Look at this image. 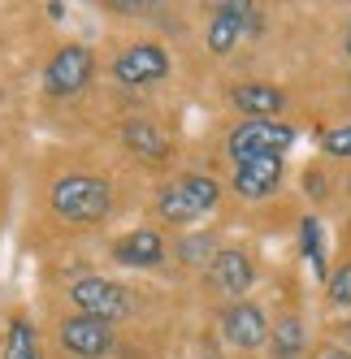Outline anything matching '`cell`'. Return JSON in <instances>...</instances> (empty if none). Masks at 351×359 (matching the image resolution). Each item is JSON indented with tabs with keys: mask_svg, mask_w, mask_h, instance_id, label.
<instances>
[{
	"mask_svg": "<svg viewBox=\"0 0 351 359\" xmlns=\"http://www.w3.org/2000/svg\"><path fill=\"white\" fill-rule=\"evenodd\" d=\"M53 212L69 225H95V221H105L109 208H113V191L105 177H95V173H65L53 182Z\"/></svg>",
	"mask_w": 351,
	"mask_h": 359,
	"instance_id": "cell-1",
	"label": "cell"
},
{
	"mask_svg": "<svg viewBox=\"0 0 351 359\" xmlns=\"http://www.w3.org/2000/svg\"><path fill=\"white\" fill-rule=\"evenodd\" d=\"M217 195L221 191L208 173H183L173 182H165V191L157 195V212L169 225H191V221H199L204 212L217 208Z\"/></svg>",
	"mask_w": 351,
	"mask_h": 359,
	"instance_id": "cell-2",
	"label": "cell"
},
{
	"mask_svg": "<svg viewBox=\"0 0 351 359\" xmlns=\"http://www.w3.org/2000/svg\"><path fill=\"white\" fill-rule=\"evenodd\" d=\"M295 143V130L286 121H239L230 130V143H225V151H230V161L243 165V161H256V156H282V151Z\"/></svg>",
	"mask_w": 351,
	"mask_h": 359,
	"instance_id": "cell-3",
	"label": "cell"
},
{
	"mask_svg": "<svg viewBox=\"0 0 351 359\" xmlns=\"http://www.w3.org/2000/svg\"><path fill=\"white\" fill-rule=\"evenodd\" d=\"M95 74V57L87 43H65L44 65V91L48 95H79Z\"/></svg>",
	"mask_w": 351,
	"mask_h": 359,
	"instance_id": "cell-4",
	"label": "cell"
},
{
	"mask_svg": "<svg viewBox=\"0 0 351 359\" xmlns=\"http://www.w3.org/2000/svg\"><path fill=\"white\" fill-rule=\"evenodd\" d=\"M69 299H74V307H79L83 316H95L105 325H113V320H121L131 312L126 290H121L117 281H109V277H79L69 286Z\"/></svg>",
	"mask_w": 351,
	"mask_h": 359,
	"instance_id": "cell-5",
	"label": "cell"
},
{
	"mask_svg": "<svg viewBox=\"0 0 351 359\" xmlns=\"http://www.w3.org/2000/svg\"><path fill=\"white\" fill-rule=\"evenodd\" d=\"M169 74V53L161 43H131L126 53L113 61V79L121 87H152Z\"/></svg>",
	"mask_w": 351,
	"mask_h": 359,
	"instance_id": "cell-6",
	"label": "cell"
},
{
	"mask_svg": "<svg viewBox=\"0 0 351 359\" xmlns=\"http://www.w3.org/2000/svg\"><path fill=\"white\" fill-rule=\"evenodd\" d=\"M61 346L79 359H100V355L113 351V325L74 312L69 320H61Z\"/></svg>",
	"mask_w": 351,
	"mask_h": 359,
	"instance_id": "cell-7",
	"label": "cell"
},
{
	"mask_svg": "<svg viewBox=\"0 0 351 359\" xmlns=\"http://www.w3.org/2000/svg\"><path fill=\"white\" fill-rule=\"evenodd\" d=\"M221 333H225V342H230V346H243V351L265 346V338H269L265 307H256V303H230L221 312Z\"/></svg>",
	"mask_w": 351,
	"mask_h": 359,
	"instance_id": "cell-8",
	"label": "cell"
},
{
	"mask_svg": "<svg viewBox=\"0 0 351 359\" xmlns=\"http://www.w3.org/2000/svg\"><path fill=\"white\" fill-rule=\"evenodd\" d=\"M208 281H213V290H221V294H247L252 281H256V269H252V260H247V251L221 247L213 255V264H208Z\"/></svg>",
	"mask_w": 351,
	"mask_h": 359,
	"instance_id": "cell-9",
	"label": "cell"
},
{
	"mask_svg": "<svg viewBox=\"0 0 351 359\" xmlns=\"http://www.w3.org/2000/svg\"><path fill=\"white\" fill-rule=\"evenodd\" d=\"M252 13H256V5H247V0L217 5V13H213V22H208V53H217V57L230 53V48L243 39V31H247V22H252Z\"/></svg>",
	"mask_w": 351,
	"mask_h": 359,
	"instance_id": "cell-10",
	"label": "cell"
},
{
	"mask_svg": "<svg viewBox=\"0 0 351 359\" xmlns=\"http://www.w3.org/2000/svg\"><path fill=\"white\" fill-rule=\"evenodd\" d=\"M282 187V156H256L234 165V191L243 199H265Z\"/></svg>",
	"mask_w": 351,
	"mask_h": 359,
	"instance_id": "cell-11",
	"label": "cell"
},
{
	"mask_svg": "<svg viewBox=\"0 0 351 359\" xmlns=\"http://www.w3.org/2000/svg\"><path fill=\"white\" fill-rule=\"evenodd\" d=\"M113 260L126 269H157L165 260V238L157 229H131L113 243Z\"/></svg>",
	"mask_w": 351,
	"mask_h": 359,
	"instance_id": "cell-12",
	"label": "cell"
},
{
	"mask_svg": "<svg viewBox=\"0 0 351 359\" xmlns=\"http://www.w3.org/2000/svg\"><path fill=\"white\" fill-rule=\"evenodd\" d=\"M230 104L239 113H247V121H278V113L286 109V95L265 83H243L230 91Z\"/></svg>",
	"mask_w": 351,
	"mask_h": 359,
	"instance_id": "cell-13",
	"label": "cell"
},
{
	"mask_svg": "<svg viewBox=\"0 0 351 359\" xmlns=\"http://www.w3.org/2000/svg\"><path fill=\"white\" fill-rule=\"evenodd\" d=\"M121 143H126L135 156H143V161H161L169 151V139L157 130L152 121H126L121 126Z\"/></svg>",
	"mask_w": 351,
	"mask_h": 359,
	"instance_id": "cell-14",
	"label": "cell"
},
{
	"mask_svg": "<svg viewBox=\"0 0 351 359\" xmlns=\"http://www.w3.org/2000/svg\"><path fill=\"white\" fill-rule=\"evenodd\" d=\"M5 359H44V355H39V338H35V325H31L27 316H13V320H9Z\"/></svg>",
	"mask_w": 351,
	"mask_h": 359,
	"instance_id": "cell-15",
	"label": "cell"
},
{
	"mask_svg": "<svg viewBox=\"0 0 351 359\" xmlns=\"http://www.w3.org/2000/svg\"><path fill=\"white\" fill-rule=\"evenodd\" d=\"M269 338H273V351H278V359H295L299 351H304L308 333H304V320H299V316H282L278 325L269 329Z\"/></svg>",
	"mask_w": 351,
	"mask_h": 359,
	"instance_id": "cell-16",
	"label": "cell"
},
{
	"mask_svg": "<svg viewBox=\"0 0 351 359\" xmlns=\"http://www.w3.org/2000/svg\"><path fill=\"white\" fill-rule=\"evenodd\" d=\"M304 255H308L312 273H325V255H321V229H317V221H304Z\"/></svg>",
	"mask_w": 351,
	"mask_h": 359,
	"instance_id": "cell-17",
	"label": "cell"
},
{
	"mask_svg": "<svg viewBox=\"0 0 351 359\" xmlns=\"http://www.w3.org/2000/svg\"><path fill=\"white\" fill-rule=\"evenodd\" d=\"M321 147L330 151V156H338V161H351V126H338V130H330L321 139Z\"/></svg>",
	"mask_w": 351,
	"mask_h": 359,
	"instance_id": "cell-18",
	"label": "cell"
},
{
	"mask_svg": "<svg viewBox=\"0 0 351 359\" xmlns=\"http://www.w3.org/2000/svg\"><path fill=\"white\" fill-rule=\"evenodd\" d=\"M330 303H338V307H351V260L330 277Z\"/></svg>",
	"mask_w": 351,
	"mask_h": 359,
	"instance_id": "cell-19",
	"label": "cell"
},
{
	"mask_svg": "<svg viewBox=\"0 0 351 359\" xmlns=\"http://www.w3.org/2000/svg\"><path fill=\"white\" fill-rule=\"evenodd\" d=\"M317 359H351V355H347V351H338V346H325Z\"/></svg>",
	"mask_w": 351,
	"mask_h": 359,
	"instance_id": "cell-20",
	"label": "cell"
},
{
	"mask_svg": "<svg viewBox=\"0 0 351 359\" xmlns=\"http://www.w3.org/2000/svg\"><path fill=\"white\" fill-rule=\"evenodd\" d=\"M347 57H351V22H347Z\"/></svg>",
	"mask_w": 351,
	"mask_h": 359,
	"instance_id": "cell-21",
	"label": "cell"
}]
</instances>
